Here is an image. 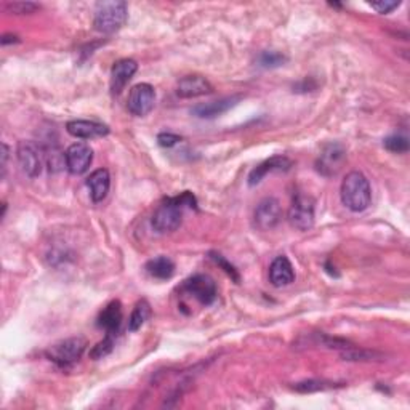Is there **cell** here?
Listing matches in <instances>:
<instances>
[{"mask_svg":"<svg viewBox=\"0 0 410 410\" xmlns=\"http://www.w3.org/2000/svg\"><path fill=\"white\" fill-rule=\"evenodd\" d=\"M196 197L193 196V193H189V191L183 193L181 196L169 197V199H165L156 209L151 224H153V228L157 233H171V231L180 228L183 221V210L186 207L196 209Z\"/></svg>","mask_w":410,"mask_h":410,"instance_id":"obj_1","label":"cell"},{"mask_svg":"<svg viewBox=\"0 0 410 410\" xmlns=\"http://www.w3.org/2000/svg\"><path fill=\"white\" fill-rule=\"evenodd\" d=\"M341 202L354 214L367 210L372 202V189L369 180L361 171H349L341 183Z\"/></svg>","mask_w":410,"mask_h":410,"instance_id":"obj_2","label":"cell"},{"mask_svg":"<svg viewBox=\"0 0 410 410\" xmlns=\"http://www.w3.org/2000/svg\"><path fill=\"white\" fill-rule=\"evenodd\" d=\"M129 9L124 0H106L95 6V29L103 34H112L122 28L127 21Z\"/></svg>","mask_w":410,"mask_h":410,"instance_id":"obj_3","label":"cell"},{"mask_svg":"<svg viewBox=\"0 0 410 410\" xmlns=\"http://www.w3.org/2000/svg\"><path fill=\"white\" fill-rule=\"evenodd\" d=\"M85 348H87L85 339H82V336H71V339H66L51 345L47 351H45V356L59 367H69L82 358Z\"/></svg>","mask_w":410,"mask_h":410,"instance_id":"obj_4","label":"cell"},{"mask_svg":"<svg viewBox=\"0 0 410 410\" xmlns=\"http://www.w3.org/2000/svg\"><path fill=\"white\" fill-rule=\"evenodd\" d=\"M316 202L311 196L296 193L289 209V221L295 229L308 231L314 226Z\"/></svg>","mask_w":410,"mask_h":410,"instance_id":"obj_5","label":"cell"},{"mask_svg":"<svg viewBox=\"0 0 410 410\" xmlns=\"http://www.w3.org/2000/svg\"><path fill=\"white\" fill-rule=\"evenodd\" d=\"M16 157L23 174H26L29 178H37L42 174L45 156L42 148L34 141H19Z\"/></svg>","mask_w":410,"mask_h":410,"instance_id":"obj_6","label":"cell"},{"mask_svg":"<svg viewBox=\"0 0 410 410\" xmlns=\"http://www.w3.org/2000/svg\"><path fill=\"white\" fill-rule=\"evenodd\" d=\"M181 290L193 296V299H196L204 306L211 305V303L216 300V295H218L215 281L207 274L191 276L189 279L183 282Z\"/></svg>","mask_w":410,"mask_h":410,"instance_id":"obj_7","label":"cell"},{"mask_svg":"<svg viewBox=\"0 0 410 410\" xmlns=\"http://www.w3.org/2000/svg\"><path fill=\"white\" fill-rule=\"evenodd\" d=\"M156 90L149 84H136L127 98V109L131 116L144 117L154 108Z\"/></svg>","mask_w":410,"mask_h":410,"instance_id":"obj_8","label":"cell"},{"mask_svg":"<svg viewBox=\"0 0 410 410\" xmlns=\"http://www.w3.org/2000/svg\"><path fill=\"white\" fill-rule=\"evenodd\" d=\"M282 220V207L276 197H264L254 211V223L260 231L274 229Z\"/></svg>","mask_w":410,"mask_h":410,"instance_id":"obj_9","label":"cell"},{"mask_svg":"<svg viewBox=\"0 0 410 410\" xmlns=\"http://www.w3.org/2000/svg\"><path fill=\"white\" fill-rule=\"evenodd\" d=\"M346 161V151L340 143H329L316 161V170L324 176L339 174L341 165Z\"/></svg>","mask_w":410,"mask_h":410,"instance_id":"obj_10","label":"cell"},{"mask_svg":"<svg viewBox=\"0 0 410 410\" xmlns=\"http://www.w3.org/2000/svg\"><path fill=\"white\" fill-rule=\"evenodd\" d=\"M64 162L71 175H84L94 162V151L87 143H74L64 153Z\"/></svg>","mask_w":410,"mask_h":410,"instance_id":"obj_11","label":"cell"},{"mask_svg":"<svg viewBox=\"0 0 410 410\" xmlns=\"http://www.w3.org/2000/svg\"><path fill=\"white\" fill-rule=\"evenodd\" d=\"M138 71V63L131 58L119 59L111 69V94L119 95Z\"/></svg>","mask_w":410,"mask_h":410,"instance_id":"obj_12","label":"cell"},{"mask_svg":"<svg viewBox=\"0 0 410 410\" xmlns=\"http://www.w3.org/2000/svg\"><path fill=\"white\" fill-rule=\"evenodd\" d=\"M66 130L71 136L81 138V140H95V138H103L109 134L108 125L95 121H82V119L69 121L66 124Z\"/></svg>","mask_w":410,"mask_h":410,"instance_id":"obj_13","label":"cell"},{"mask_svg":"<svg viewBox=\"0 0 410 410\" xmlns=\"http://www.w3.org/2000/svg\"><path fill=\"white\" fill-rule=\"evenodd\" d=\"M290 167H292V161L286 156H274L266 159V161L258 164L256 167L250 171L249 184L250 186H255V184L261 183L264 178L268 176V174H273V171H286Z\"/></svg>","mask_w":410,"mask_h":410,"instance_id":"obj_14","label":"cell"},{"mask_svg":"<svg viewBox=\"0 0 410 410\" xmlns=\"http://www.w3.org/2000/svg\"><path fill=\"white\" fill-rule=\"evenodd\" d=\"M214 91L211 84L202 76H186L176 84V95L180 98H199Z\"/></svg>","mask_w":410,"mask_h":410,"instance_id":"obj_15","label":"cell"},{"mask_svg":"<svg viewBox=\"0 0 410 410\" xmlns=\"http://www.w3.org/2000/svg\"><path fill=\"white\" fill-rule=\"evenodd\" d=\"M269 281L274 287H286L295 281V271L287 256H277L269 266Z\"/></svg>","mask_w":410,"mask_h":410,"instance_id":"obj_16","label":"cell"},{"mask_svg":"<svg viewBox=\"0 0 410 410\" xmlns=\"http://www.w3.org/2000/svg\"><path fill=\"white\" fill-rule=\"evenodd\" d=\"M122 305L119 300L111 301L108 306H106L100 316H98V327L104 329L106 334L111 335H117L119 329H121L122 324Z\"/></svg>","mask_w":410,"mask_h":410,"instance_id":"obj_17","label":"cell"},{"mask_svg":"<svg viewBox=\"0 0 410 410\" xmlns=\"http://www.w3.org/2000/svg\"><path fill=\"white\" fill-rule=\"evenodd\" d=\"M109 186H111V176L109 171L106 169H98L87 178V188L90 191V197L91 201L96 204L106 199V196L109 193Z\"/></svg>","mask_w":410,"mask_h":410,"instance_id":"obj_18","label":"cell"},{"mask_svg":"<svg viewBox=\"0 0 410 410\" xmlns=\"http://www.w3.org/2000/svg\"><path fill=\"white\" fill-rule=\"evenodd\" d=\"M241 100V96H228V98H221V100H216V101H210V103H205V104H199L193 108V114L201 117V119H215L218 116L224 114V112L229 111L233 106H236V103Z\"/></svg>","mask_w":410,"mask_h":410,"instance_id":"obj_19","label":"cell"},{"mask_svg":"<svg viewBox=\"0 0 410 410\" xmlns=\"http://www.w3.org/2000/svg\"><path fill=\"white\" fill-rule=\"evenodd\" d=\"M146 271L151 277L159 281H167L175 274V263L169 256L159 255L146 263Z\"/></svg>","mask_w":410,"mask_h":410,"instance_id":"obj_20","label":"cell"},{"mask_svg":"<svg viewBox=\"0 0 410 410\" xmlns=\"http://www.w3.org/2000/svg\"><path fill=\"white\" fill-rule=\"evenodd\" d=\"M151 316V305L146 300H140L135 305L134 308V313L130 316V321H129V330L130 332H136V330H140L144 322L149 319Z\"/></svg>","mask_w":410,"mask_h":410,"instance_id":"obj_21","label":"cell"},{"mask_svg":"<svg viewBox=\"0 0 410 410\" xmlns=\"http://www.w3.org/2000/svg\"><path fill=\"white\" fill-rule=\"evenodd\" d=\"M336 383L332 381H324V380H306L300 381L294 386L295 391L299 393H316V391H326V389L335 388Z\"/></svg>","mask_w":410,"mask_h":410,"instance_id":"obj_22","label":"cell"},{"mask_svg":"<svg viewBox=\"0 0 410 410\" xmlns=\"http://www.w3.org/2000/svg\"><path fill=\"white\" fill-rule=\"evenodd\" d=\"M287 61V56H284L279 51H263L258 56V66H261L264 69H274L279 68L284 63Z\"/></svg>","mask_w":410,"mask_h":410,"instance_id":"obj_23","label":"cell"},{"mask_svg":"<svg viewBox=\"0 0 410 410\" xmlns=\"http://www.w3.org/2000/svg\"><path fill=\"white\" fill-rule=\"evenodd\" d=\"M112 348H114V335L106 334L104 339L100 343H98V345H95L94 349H91V351H90V358L95 359V361L103 359L108 354H111Z\"/></svg>","mask_w":410,"mask_h":410,"instance_id":"obj_24","label":"cell"},{"mask_svg":"<svg viewBox=\"0 0 410 410\" xmlns=\"http://www.w3.org/2000/svg\"><path fill=\"white\" fill-rule=\"evenodd\" d=\"M383 146H385L388 151H391V153L402 154V153H407L409 151V140L402 135H391V136L385 138V141H383Z\"/></svg>","mask_w":410,"mask_h":410,"instance_id":"obj_25","label":"cell"},{"mask_svg":"<svg viewBox=\"0 0 410 410\" xmlns=\"http://www.w3.org/2000/svg\"><path fill=\"white\" fill-rule=\"evenodd\" d=\"M341 358L345 361H375L376 358H381V356L374 351L372 353L364 351V349H358L356 346H351L348 349H343Z\"/></svg>","mask_w":410,"mask_h":410,"instance_id":"obj_26","label":"cell"},{"mask_svg":"<svg viewBox=\"0 0 410 410\" xmlns=\"http://www.w3.org/2000/svg\"><path fill=\"white\" fill-rule=\"evenodd\" d=\"M210 258L214 260L218 266H220L224 273H226L228 276H231V279H233L234 282H239L241 281V276L239 273H237V269L231 264L226 258H224L221 254H218V252H210Z\"/></svg>","mask_w":410,"mask_h":410,"instance_id":"obj_27","label":"cell"},{"mask_svg":"<svg viewBox=\"0 0 410 410\" xmlns=\"http://www.w3.org/2000/svg\"><path fill=\"white\" fill-rule=\"evenodd\" d=\"M6 10L13 15H31V13L39 10V5L32 2H13L6 5Z\"/></svg>","mask_w":410,"mask_h":410,"instance_id":"obj_28","label":"cell"},{"mask_svg":"<svg viewBox=\"0 0 410 410\" xmlns=\"http://www.w3.org/2000/svg\"><path fill=\"white\" fill-rule=\"evenodd\" d=\"M369 5L372 6L374 10L381 13V15H386V13L393 11L394 9H398L401 2H393V0H381V2H370Z\"/></svg>","mask_w":410,"mask_h":410,"instance_id":"obj_29","label":"cell"},{"mask_svg":"<svg viewBox=\"0 0 410 410\" xmlns=\"http://www.w3.org/2000/svg\"><path fill=\"white\" fill-rule=\"evenodd\" d=\"M181 141V136H178L175 134H170V131H167V134H159L157 135V143L161 144L162 148H174L175 144H178Z\"/></svg>","mask_w":410,"mask_h":410,"instance_id":"obj_30","label":"cell"},{"mask_svg":"<svg viewBox=\"0 0 410 410\" xmlns=\"http://www.w3.org/2000/svg\"><path fill=\"white\" fill-rule=\"evenodd\" d=\"M19 42V39L18 36H13V34H5L2 37V45H6V44H18Z\"/></svg>","mask_w":410,"mask_h":410,"instance_id":"obj_31","label":"cell"}]
</instances>
